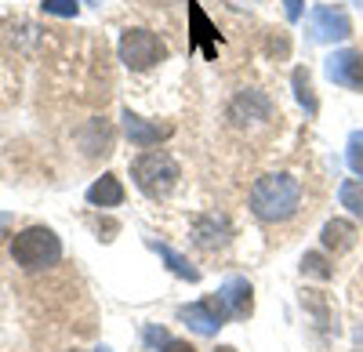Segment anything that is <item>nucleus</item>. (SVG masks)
<instances>
[{"label": "nucleus", "instance_id": "nucleus-14", "mask_svg": "<svg viewBox=\"0 0 363 352\" xmlns=\"http://www.w3.org/2000/svg\"><path fill=\"white\" fill-rule=\"evenodd\" d=\"M338 200H342V208H349L356 218H363V182H342Z\"/></svg>", "mask_w": 363, "mask_h": 352}, {"label": "nucleus", "instance_id": "nucleus-4", "mask_svg": "<svg viewBox=\"0 0 363 352\" xmlns=\"http://www.w3.org/2000/svg\"><path fill=\"white\" fill-rule=\"evenodd\" d=\"M164 58H167V44L157 33H149V29H128V33L120 37V62L135 73L160 66Z\"/></svg>", "mask_w": 363, "mask_h": 352}, {"label": "nucleus", "instance_id": "nucleus-20", "mask_svg": "<svg viewBox=\"0 0 363 352\" xmlns=\"http://www.w3.org/2000/svg\"><path fill=\"white\" fill-rule=\"evenodd\" d=\"M284 11H287L291 22H298L301 15H306V0H284Z\"/></svg>", "mask_w": 363, "mask_h": 352}, {"label": "nucleus", "instance_id": "nucleus-17", "mask_svg": "<svg viewBox=\"0 0 363 352\" xmlns=\"http://www.w3.org/2000/svg\"><path fill=\"white\" fill-rule=\"evenodd\" d=\"M301 273H309V276H316V280H330V273H335V269H330L327 266V258L323 254H306V258H301Z\"/></svg>", "mask_w": 363, "mask_h": 352}, {"label": "nucleus", "instance_id": "nucleus-8", "mask_svg": "<svg viewBox=\"0 0 363 352\" xmlns=\"http://www.w3.org/2000/svg\"><path fill=\"white\" fill-rule=\"evenodd\" d=\"M178 319H182V324H186L189 331L203 334V338L218 334V331H222V324H225V316L218 312L215 298H207V302H193V305H182V309H178Z\"/></svg>", "mask_w": 363, "mask_h": 352}, {"label": "nucleus", "instance_id": "nucleus-19", "mask_svg": "<svg viewBox=\"0 0 363 352\" xmlns=\"http://www.w3.org/2000/svg\"><path fill=\"white\" fill-rule=\"evenodd\" d=\"M167 338H171V334H167V331H160V327H153V324L145 327V341H149V348H153V352H160V345H164Z\"/></svg>", "mask_w": 363, "mask_h": 352}, {"label": "nucleus", "instance_id": "nucleus-12", "mask_svg": "<svg viewBox=\"0 0 363 352\" xmlns=\"http://www.w3.org/2000/svg\"><path fill=\"white\" fill-rule=\"evenodd\" d=\"M149 247H153V251L167 261V269H171L174 276L189 280V283H196V280H200V269H196V266H189V258H186V254H178L174 247H167V244H160V240H149Z\"/></svg>", "mask_w": 363, "mask_h": 352}, {"label": "nucleus", "instance_id": "nucleus-11", "mask_svg": "<svg viewBox=\"0 0 363 352\" xmlns=\"http://www.w3.org/2000/svg\"><path fill=\"white\" fill-rule=\"evenodd\" d=\"M323 247L327 251H335V254H342V251H349L352 244H356V225L352 222H342V218H335V222H327L323 225Z\"/></svg>", "mask_w": 363, "mask_h": 352}, {"label": "nucleus", "instance_id": "nucleus-24", "mask_svg": "<svg viewBox=\"0 0 363 352\" xmlns=\"http://www.w3.org/2000/svg\"><path fill=\"white\" fill-rule=\"evenodd\" d=\"M95 352H113V348H106V345H102V348H95Z\"/></svg>", "mask_w": 363, "mask_h": 352}, {"label": "nucleus", "instance_id": "nucleus-21", "mask_svg": "<svg viewBox=\"0 0 363 352\" xmlns=\"http://www.w3.org/2000/svg\"><path fill=\"white\" fill-rule=\"evenodd\" d=\"M160 352H196L189 341H182V338H167L164 345H160Z\"/></svg>", "mask_w": 363, "mask_h": 352}, {"label": "nucleus", "instance_id": "nucleus-2", "mask_svg": "<svg viewBox=\"0 0 363 352\" xmlns=\"http://www.w3.org/2000/svg\"><path fill=\"white\" fill-rule=\"evenodd\" d=\"M11 258L29 273L51 269V266H58V258H62V240H58L48 225H29L11 240Z\"/></svg>", "mask_w": 363, "mask_h": 352}, {"label": "nucleus", "instance_id": "nucleus-1", "mask_svg": "<svg viewBox=\"0 0 363 352\" xmlns=\"http://www.w3.org/2000/svg\"><path fill=\"white\" fill-rule=\"evenodd\" d=\"M301 203V186L294 174L280 171V174H262L251 186V211L262 222H287Z\"/></svg>", "mask_w": 363, "mask_h": 352}, {"label": "nucleus", "instance_id": "nucleus-7", "mask_svg": "<svg viewBox=\"0 0 363 352\" xmlns=\"http://www.w3.org/2000/svg\"><path fill=\"white\" fill-rule=\"evenodd\" d=\"M215 305H218V312H222L225 319H247L251 309H255L251 283H247V280H240V276L225 280V283L218 287V295H215Z\"/></svg>", "mask_w": 363, "mask_h": 352}, {"label": "nucleus", "instance_id": "nucleus-3", "mask_svg": "<svg viewBox=\"0 0 363 352\" xmlns=\"http://www.w3.org/2000/svg\"><path fill=\"white\" fill-rule=\"evenodd\" d=\"M131 178H135V186H138L145 196L160 200V196H167V193L174 189V182L182 178V171H178V164H174L171 153L149 149V153H142V157L131 160Z\"/></svg>", "mask_w": 363, "mask_h": 352}, {"label": "nucleus", "instance_id": "nucleus-13", "mask_svg": "<svg viewBox=\"0 0 363 352\" xmlns=\"http://www.w3.org/2000/svg\"><path fill=\"white\" fill-rule=\"evenodd\" d=\"M189 22H193V40H196V44H207V55H215L218 29L211 25V18L200 11V4H193V0H189Z\"/></svg>", "mask_w": 363, "mask_h": 352}, {"label": "nucleus", "instance_id": "nucleus-5", "mask_svg": "<svg viewBox=\"0 0 363 352\" xmlns=\"http://www.w3.org/2000/svg\"><path fill=\"white\" fill-rule=\"evenodd\" d=\"M352 33V22L342 8H330V4H316L309 11V40L316 44H338V40H349Z\"/></svg>", "mask_w": 363, "mask_h": 352}, {"label": "nucleus", "instance_id": "nucleus-22", "mask_svg": "<svg viewBox=\"0 0 363 352\" xmlns=\"http://www.w3.org/2000/svg\"><path fill=\"white\" fill-rule=\"evenodd\" d=\"M215 352H236V348H233V345H218Z\"/></svg>", "mask_w": 363, "mask_h": 352}, {"label": "nucleus", "instance_id": "nucleus-6", "mask_svg": "<svg viewBox=\"0 0 363 352\" xmlns=\"http://www.w3.org/2000/svg\"><path fill=\"white\" fill-rule=\"evenodd\" d=\"M327 76L342 84V87H352V91H363V47H342L327 58Z\"/></svg>", "mask_w": 363, "mask_h": 352}, {"label": "nucleus", "instance_id": "nucleus-16", "mask_svg": "<svg viewBox=\"0 0 363 352\" xmlns=\"http://www.w3.org/2000/svg\"><path fill=\"white\" fill-rule=\"evenodd\" d=\"M345 160L352 167V174L363 182V131H352L349 135V149H345Z\"/></svg>", "mask_w": 363, "mask_h": 352}, {"label": "nucleus", "instance_id": "nucleus-18", "mask_svg": "<svg viewBox=\"0 0 363 352\" xmlns=\"http://www.w3.org/2000/svg\"><path fill=\"white\" fill-rule=\"evenodd\" d=\"M48 15H58V18H73L77 11H80V4H77V0H44V4H40Z\"/></svg>", "mask_w": 363, "mask_h": 352}, {"label": "nucleus", "instance_id": "nucleus-10", "mask_svg": "<svg viewBox=\"0 0 363 352\" xmlns=\"http://www.w3.org/2000/svg\"><path fill=\"white\" fill-rule=\"evenodd\" d=\"M87 203L91 208H120L124 203V186H120L116 174H102L87 186Z\"/></svg>", "mask_w": 363, "mask_h": 352}, {"label": "nucleus", "instance_id": "nucleus-23", "mask_svg": "<svg viewBox=\"0 0 363 352\" xmlns=\"http://www.w3.org/2000/svg\"><path fill=\"white\" fill-rule=\"evenodd\" d=\"M8 222H11L8 215H0V229H8Z\"/></svg>", "mask_w": 363, "mask_h": 352}, {"label": "nucleus", "instance_id": "nucleus-9", "mask_svg": "<svg viewBox=\"0 0 363 352\" xmlns=\"http://www.w3.org/2000/svg\"><path fill=\"white\" fill-rule=\"evenodd\" d=\"M124 135L138 145V149H153V145H160L167 135H171V124H149V120H142L138 113H131V109H124Z\"/></svg>", "mask_w": 363, "mask_h": 352}, {"label": "nucleus", "instance_id": "nucleus-15", "mask_svg": "<svg viewBox=\"0 0 363 352\" xmlns=\"http://www.w3.org/2000/svg\"><path fill=\"white\" fill-rule=\"evenodd\" d=\"M291 80H294V95H298L301 106H306V113H316V98H313V87H309V73H306V69H294Z\"/></svg>", "mask_w": 363, "mask_h": 352}]
</instances>
